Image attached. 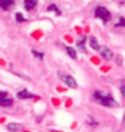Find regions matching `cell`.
<instances>
[{
	"label": "cell",
	"instance_id": "6da1fadb",
	"mask_svg": "<svg viewBox=\"0 0 125 132\" xmlns=\"http://www.w3.org/2000/svg\"><path fill=\"white\" fill-rule=\"evenodd\" d=\"M92 98L95 100V102H97L98 104H102V105H106V107H117L118 104L117 102L114 101V98L109 93H105V92L100 91V90H96L93 91L92 93Z\"/></svg>",
	"mask_w": 125,
	"mask_h": 132
},
{
	"label": "cell",
	"instance_id": "7a4b0ae2",
	"mask_svg": "<svg viewBox=\"0 0 125 132\" xmlns=\"http://www.w3.org/2000/svg\"><path fill=\"white\" fill-rule=\"evenodd\" d=\"M95 16H96L97 18H100L101 21H103V23L108 22V21L111 20V17H112L111 16V12H109L106 7H103V6H98V7L96 9Z\"/></svg>",
	"mask_w": 125,
	"mask_h": 132
},
{
	"label": "cell",
	"instance_id": "3957f363",
	"mask_svg": "<svg viewBox=\"0 0 125 132\" xmlns=\"http://www.w3.org/2000/svg\"><path fill=\"white\" fill-rule=\"evenodd\" d=\"M58 75H60V78L62 79V80L65 81V84L68 86V87L71 88H77V81H75V79L73 78V76L71 75H63L62 73H58Z\"/></svg>",
	"mask_w": 125,
	"mask_h": 132
},
{
	"label": "cell",
	"instance_id": "277c9868",
	"mask_svg": "<svg viewBox=\"0 0 125 132\" xmlns=\"http://www.w3.org/2000/svg\"><path fill=\"white\" fill-rule=\"evenodd\" d=\"M98 51H100V55H101L105 60H112L113 58V51L111 50V48H108L107 46H100V48H98Z\"/></svg>",
	"mask_w": 125,
	"mask_h": 132
},
{
	"label": "cell",
	"instance_id": "5b68a950",
	"mask_svg": "<svg viewBox=\"0 0 125 132\" xmlns=\"http://www.w3.org/2000/svg\"><path fill=\"white\" fill-rule=\"evenodd\" d=\"M7 130L10 132H18L23 130V125L21 124H16V122H11L7 125Z\"/></svg>",
	"mask_w": 125,
	"mask_h": 132
},
{
	"label": "cell",
	"instance_id": "8992f818",
	"mask_svg": "<svg viewBox=\"0 0 125 132\" xmlns=\"http://www.w3.org/2000/svg\"><path fill=\"white\" fill-rule=\"evenodd\" d=\"M17 97L20 98V100H27V98H34V95H32L29 91H27V90H22V91H20L18 93H17Z\"/></svg>",
	"mask_w": 125,
	"mask_h": 132
},
{
	"label": "cell",
	"instance_id": "52a82bcc",
	"mask_svg": "<svg viewBox=\"0 0 125 132\" xmlns=\"http://www.w3.org/2000/svg\"><path fill=\"white\" fill-rule=\"evenodd\" d=\"M85 40H86V36L85 35H81L79 36V39L77 40V46L78 48L83 52H86V48H85Z\"/></svg>",
	"mask_w": 125,
	"mask_h": 132
},
{
	"label": "cell",
	"instance_id": "ba28073f",
	"mask_svg": "<svg viewBox=\"0 0 125 132\" xmlns=\"http://www.w3.org/2000/svg\"><path fill=\"white\" fill-rule=\"evenodd\" d=\"M13 1L15 0H0V7L3 9V10H10L12 7V5H13Z\"/></svg>",
	"mask_w": 125,
	"mask_h": 132
},
{
	"label": "cell",
	"instance_id": "9c48e42d",
	"mask_svg": "<svg viewBox=\"0 0 125 132\" xmlns=\"http://www.w3.org/2000/svg\"><path fill=\"white\" fill-rule=\"evenodd\" d=\"M36 1H38V0H24V9L28 10V11L33 10V9L35 7Z\"/></svg>",
	"mask_w": 125,
	"mask_h": 132
},
{
	"label": "cell",
	"instance_id": "30bf717a",
	"mask_svg": "<svg viewBox=\"0 0 125 132\" xmlns=\"http://www.w3.org/2000/svg\"><path fill=\"white\" fill-rule=\"evenodd\" d=\"M11 98H6V97H0V107H11L12 105Z\"/></svg>",
	"mask_w": 125,
	"mask_h": 132
},
{
	"label": "cell",
	"instance_id": "8fae6325",
	"mask_svg": "<svg viewBox=\"0 0 125 132\" xmlns=\"http://www.w3.org/2000/svg\"><path fill=\"white\" fill-rule=\"evenodd\" d=\"M90 46L93 48V50H96V51H98V48H100V45H98V43H97L96 38H93V36H90Z\"/></svg>",
	"mask_w": 125,
	"mask_h": 132
},
{
	"label": "cell",
	"instance_id": "7c38bea8",
	"mask_svg": "<svg viewBox=\"0 0 125 132\" xmlns=\"http://www.w3.org/2000/svg\"><path fill=\"white\" fill-rule=\"evenodd\" d=\"M66 51H67V53H68V56L72 58V60H77V52H75V50L73 47H69V46H67L66 47Z\"/></svg>",
	"mask_w": 125,
	"mask_h": 132
},
{
	"label": "cell",
	"instance_id": "4fadbf2b",
	"mask_svg": "<svg viewBox=\"0 0 125 132\" xmlns=\"http://www.w3.org/2000/svg\"><path fill=\"white\" fill-rule=\"evenodd\" d=\"M32 53H33V56L35 57V58H38L39 61H41L44 58V52H39V51H36V50H32Z\"/></svg>",
	"mask_w": 125,
	"mask_h": 132
},
{
	"label": "cell",
	"instance_id": "5bb4252c",
	"mask_svg": "<svg viewBox=\"0 0 125 132\" xmlns=\"http://www.w3.org/2000/svg\"><path fill=\"white\" fill-rule=\"evenodd\" d=\"M48 11H53V12H56L57 15H61V10L58 7H57L55 4H51V5H49V7H48Z\"/></svg>",
	"mask_w": 125,
	"mask_h": 132
},
{
	"label": "cell",
	"instance_id": "9a60e30c",
	"mask_svg": "<svg viewBox=\"0 0 125 132\" xmlns=\"http://www.w3.org/2000/svg\"><path fill=\"white\" fill-rule=\"evenodd\" d=\"M15 18H16V21H17V22H20V23H22V22H26V21H27L23 16H22V13H21V12H17L16 16H15Z\"/></svg>",
	"mask_w": 125,
	"mask_h": 132
},
{
	"label": "cell",
	"instance_id": "2e32d148",
	"mask_svg": "<svg viewBox=\"0 0 125 132\" xmlns=\"http://www.w3.org/2000/svg\"><path fill=\"white\" fill-rule=\"evenodd\" d=\"M115 27H125V18L124 17H119L118 22L115 23Z\"/></svg>",
	"mask_w": 125,
	"mask_h": 132
},
{
	"label": "cell",
	"instance_id": "e0dca14e",
	"mask_svg": "<svg viewBox=\"0 0 125 132\" xmlns=\"http://www.w3.org/2000/svg\"><path fill=\"white\" fill-rule=\"evenodd\" d=\"M88 124H89V125H91V126H93V125L96 126V125H97V122H96V121H95V119H92L91 116H89V118H88Z\"/></svg>",
	"mask_w": 125,
	"mask_h": 132
},
{
	"label": "cell",
	"instance_id": "ac0fdd59",
	"mask_svg": "<svg viewBox=\"0 0 125 132\" xmlns=\"http://www.w3.org/2000/svg\"><path fill=\"white\" fill-rule=\"evenodd\" d=\"M120 92L121 95L125 97V82H121V86H120Z\"/></svg>",
	"mask_w": 125,
	"mask_h": 132
},
{
	"label": "cell",
	"instance_id": "d6986e66",
	"mask_svg": "<svg viewBox=\"0 0 125 132\" xmlns=\"http://www.w3.org/2000/svg\"><path fill=\"white\" fill-rule=\"evenodd\" d=\"M117 64L118 65H121V64H123V58H121V56H117Z\"/></svg>",
	"mask_w": 125,
	"mask_h": 132
},
{
	"label": "cell",
	"instance_id": "ffe728a7",
	"mask_svg": "<svg viewBox=\"0 0 125 132\" xmlns=\"http://www.w3.org/2000/svg\"><path fill=\"white\" fill-rule=\"evenodd\" d=\"M121 127L125 128V115H124V118H123V121H121Z\"/></svg>",
	"mask_w": 125,
	"mask_h": 132
},
{
	"label": "cell",
	"instance_id": "44dd1931",
	"mask_svg": "<svg viewBox=\"0 0 125 132\" xmlns=\"http://www.w3.org/2000/svg\"><path fill=\"white\" fill-rule=\"evenodd\" d=\"M0 97H6V93H5V92H1V91H0Z\"/></svg>",
	"mask_w": 125,
	"mask_h": 132
}]
</instances>
